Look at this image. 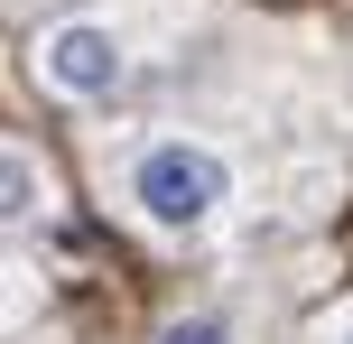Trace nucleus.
I'll return each mask as SVG.
<instances>
[{"label": "nucleus", "instance_id": "1", "mask_svg": "<svg viewBox=\"0 0 353 344\" xmlns=\"http://www.w3.org/2000/svg\"><path fill=\"white\" fill-rule=\"evenodd\" d=\"M112 196H121V214L140 223V233L159 242H205L214 223L242 205V159H232L223 140H205V130H140V140H121V159H112Z\"/></svg>", "mask_w": 353, "mask_h": 344}, {"label": "nucleus", "instance_id": "2", "mask_svg": "<svg viewBox=\"0 0 353 344\" xmlns=\"http://www.w3.org/2000/svg\"><path fill=\"white\" fill-rule=\"evenodd\" d=\"M159 0H103V10H65L37 28L28 74L56 93V103H112V93L140 74V19Z\"/></svg>", "mask_w": 353, "mask_h": 344}, {"label": "nucleus", "instance_id": "3", "mask_svg": "<svg viewBox=\"0 0 353 344\" xmlns=\"http://www.w3.org/2000/svg\"><path fill=\"white\" fill-rule=\"evenodd\" d=\"M0 205H10V233H37L56 205V177H47V149L37 140H10L0 149Z\"/></svg>", "mask_w": 353, "mask_h": 344}, {"label": "nucleus", "instance_id": "4", "mask_svg": "<svg viewBox=\"0 0 353 344\" xmlns=\"http://www.w3.org/2000/svg\"><path fill=\"white\" fill-rule=\"evenodd\" d=\"M149 344H251V335H242V316H223V307H176Z\"/></svg>", "mask_w": 353, "mask_h": 344}, {"label": "nucleus", "instance_id": "5", "mask_svg": "<svg viewBox=\"0 0 353 344\" xmlns=\"http://www.w3.org/2000/svg\"><path fill=\"white\" fill-rule=\"evenodd\" d=\"M325 344H353V298H344L335 316H325Z\"/></svg>", "mask_w": 353, "mask_h": 344}]
</instances>
